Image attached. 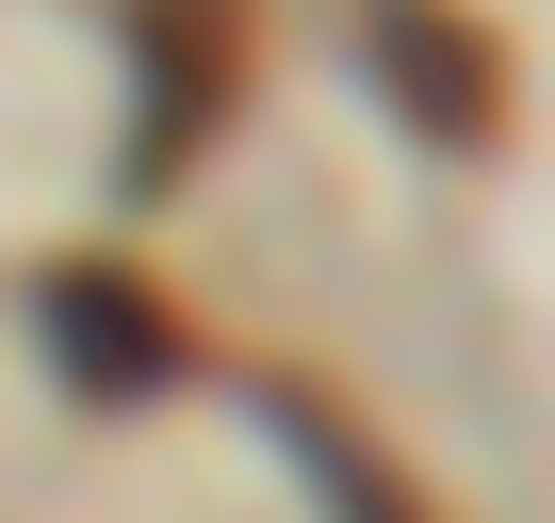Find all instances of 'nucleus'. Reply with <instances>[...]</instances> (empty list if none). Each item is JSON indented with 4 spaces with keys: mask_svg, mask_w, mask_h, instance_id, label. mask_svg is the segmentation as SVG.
<instances>
[{
    "mask_svg": "<svg viewBox=\"0 0 555 523\" xmlns=\"http://www.w3.org/2000/svg\"><path fill=\"white\" fill-rule=\"evenodd\" d=\"M360 66L425 148H490L506 131V66H490V34L457 0H360Z\"/></svg>",
    "mask_w": 555,
    "mask_h": 523,
    "instance_id": "obj_1",
    "label": "nucleus"
},
{
    "mask_svg": "<svg viewBox=\"0 0 555 523\" xmlns=\"http://www.w3.org/2000/svg\"><path fill=\"white\" fill-rule=\"evenodd\" d=\"M34 328H50V360L99 409H131V393L180 377V328H164V295L131 279V262H50V279H34Z\"/></svg>",
    "mask_w": 555,
    "mask_h": 523,
    "instance_id": "obj_2",
    "label": "nucleus"
},
{
    "mask_svg": "<svg viewBox=\"0 0 555 523\" xmlns=\"http://www.w3.org/2000/svg\"><path fill=\"white\" fill-rule=\"evenodd\" d=\"M278 442H295V458L327 474V507H344V523H409V490H392V474H376V458H360V442H344L311 393H278Z\"/></svg>",
    "mask_w": 555,
    "mask_h": 523,
    "instance_id": "obj_3",
    "label": "nucleus"
}]
</instances>
